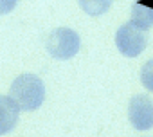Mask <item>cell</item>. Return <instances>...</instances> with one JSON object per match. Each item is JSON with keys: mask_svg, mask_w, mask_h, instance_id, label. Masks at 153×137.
<instances>
[{"mask_svg": "<svg viewBox=\"0 0 153 137\" xmlns=\"http://www.w3.org/2000/svg\"><path fill=\"white\" fill-rule=\"evenodd\" d=\"M115 45L119 52L126 58H137L148 45L146 31L139 29L131 22L121 25L115 33Z\"/></svg>", "mask_w": 153, "mask_h": 137, "instance_id": "cell-3", "label": "cell"}, {"mask_svg": "<svg viewBox=\"0 0 153 137\" xmlns=\"http://www.w3.org/2000/svg\"><path fill=\"white\" fill-rule=\"evenodd\" d=\"M128 117L135 130L153 128V101L144 94L133 96L128 106Z\"/></svg>", "mask_w": 153, "mask_h": 137, "instance_id": "cell-4", "label": "cell"}, {"mask_svg": "<svg viewBox=\"0 0 153 137\" xmlns=\"http://www.w3.org/2000/svg\"><path fill=\"white\" fill-rule=\"evenodd\" d=\"M79 7L90 15V16H99L103 13H106L112 6V0H78Z\"/></svg>", "mask_w": 153, "mask_h": 137, "instance_id": "cell-7", "label": "cell"}, {"mask_svg": "<svg viewBox=\"0 0 153 137\" xmlns=\"http://www.w3.org/2000/svg\"><path fill=\"white\" fill-rule=\"evenodd\" d=\"M18 4V0H0V15H7L11 13Z\"/></svg>", "mask_w": 153, "mask_h": 137, "instance_id": "cell-9", "label": "cell"}, {"mask_svg": "<svg viewBox=\"0 0 153 137\" xmlns=\"http://www.w3.org/2000/svg\"><path fill=\"white\" fill-rule=\"evenodd\" d=\"M131 24L137 25L142 31L153 27V11L144 7V6H140L139 2H135L131 6Z\"/></svg>", "mask_w": 153, "mask_h": 137, "instance_id": "cell-6", "label": "cell"}, {"mask_svg": "<svg viewBox=\"0 0 153 137\" xmlns=\"http://www.w3.org/2000/svg\"><path fill=\"white\" fill-rule=\"evenodd\" d=\"M9 98L15 101V105L18 106V110H25V112H33L38 110L45 99V85L43 81L31 72L20 74L9 89Z\"/></svg>", "mask_w": 153, "mask_h": 137, "instance_id": "cell-1", "label": "cell"}, {"mask_svg": "<svg viewBox=\"0 0 153 137\" xmlns=\"http://www.w3.org/2000/svg\"><path fill=\"white\" fill-rule=\"evenodd\" d=\"M45 47L52 58L70 60L78 54V51L81 47V38L76 31H72L68 27H58V29L51 31Z\"/></svg>", "mask_w": 153, "mask_h": 137, "instance_id": "cell-2", "label": "cell"}, {"mask_svg": "<svg viewBox=\"0 0 153 137\" xmlns=\"http://www.w3.org/2000/svg\"><path fill=\"white\" fill-rule=\"evenodd\" d=\"M20 110L9 96H0V135L9 133L18 123Z\"/></svg>", "mask_w": 153, "mask_h": 137, "instance_id": "cell-5", "label": "cell"}, {"mask_svg": "<svg viewBox=\"0 0 153 137\" xmlns=\"http://www.w3.org/2000/svg\"><path fill=\"white\" fill-rule=\"evenodd\" d=\"M139 4H140V6H144V7H148V9H151V11H153V0H139Z\"/></svg>", "mask_w": 153, "mask_h": 137, "instance_id": "cell-10", "label": "cell"}, {"mask_svg": "<svg viewBox=\"0 0 153 137\" xmlns=\"http://www.w3.org/2000/svg\"><path fill=\"white\" fill-rule=\"evenodd\" d=\"M140 81L144 85V89H148L149 92H153V58L148 60L140 71Z\"/></svg>", "mask_w": 153, "mask_h": 137, "instance_id": "cell-8", "label": "cell"}]
</instances>
